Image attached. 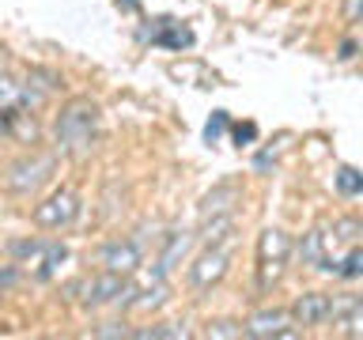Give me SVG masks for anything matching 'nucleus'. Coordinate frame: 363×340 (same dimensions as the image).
I'll return each mask as SVG.
<instances>
[{
    "label": "nucleus",
    "instance_id": "nucleus-7",
    "mask_svg": "<svg viewBox=\"0 0 363 340\" xmlns=\"http://www.w3.org/2000/svg\"><path fill=\"white\" fill-rule=\"evenodd\" d=\"M227 268H231V238L204 242V249L193 257V265H189V283L197 291H212L216 283L227 276Z\"/></svg>",
    "mask_w": 363,
    "mask_h": 340
},
{
    "label": "nucleus",
    "instance_id": "nucleus-13",
    "mask_svg": "<svg viewBox=\"0 0 363 340\" xmlns=\"http://www.w3.org/2000/svg\"><path fill=\"white\" fill-rule=\"evenodd\" d=\"M23 106V84L16 76L0 72V110H19Z\"/></svg>",
    "mask_w": 363,
    "mask_h": 340
},
{
    "label": "nucleus",
    "instance_id": "nucleus-4",
    "mask_svg": "<svg viewBox=\"0 0 363 340\" xmlns=\"http://www.w3.org/2000/svg\"><path fill=\"white\" fill-rule=\"evenodd\" d=\"M68 295L79 306H87V310H99V306H110V302L125 299V295H133V288H129V276L99 268L95 276H79L76 283H68Z\"/></svg>",
    "mask_w": 363,
    "mask_h": 340
},
{
    "label": "nucleus",
    "instance_id": "nucleus-15",
    "mask_svg": "<svg viewBox=\"0 0 363 340\" xmlns=\"http://www.w3.org/2000/svg\"><path fill=\"white\" fill-rule=\"evenodd\" d=\"M19 283V268H16V261H11V265H0V299H4V295L11 291Z\"/></svg>",
    "mask_w": 363,
    "mask_h": 340
},
{
    "label": "nucleus",
    "instance_id": "nucleus-8",
    "mask_svg": "<svg viewBox=\"0 0 363 340\" xmlns=\"http://www.w3.org/2000/svg\"><path fill=\"white\" fill-rule=\"evenodd\" d=\"M291 314L284 310V306H265V310H257V314H250L246 322H242V336H254V340H284V336H291L295 329H291Z\"/></svg>",
    "mask_w": 363,
    "mask_h": 340
},
{
    "label": "nucleus",
    "instance_id": "nucleus-10",
    "mask_svg": "<svg viewBox=\"0 0 363 340\" xmlns=\"http://www.w3.org/2000/svg\"><path fill=\"white\" fill-rule=\"evenodd\" d=\"M333 302H337V295H325V291H306L299 295L291 306H288V314H291V322L295 325H303V329H311V325H325L329 317H333Z\"/></svg>",
    "mask_w": 363,
    "mask_h": 340
},
{
    "label": "nucleus",
    "instance_id": "nucleus-20",
    "mask_svg": "<svg viewBox=\"0 0 363 340\" xmlns=\"http://www.w3.org/2000/svg\"><path fill=\"white\" fill-rule=\"evenodd\" d=\"M352 57H356V42H345L340 45V61H352Z\"/></svg>",
    "mask_w": 363,
    "mask_h": 340
},
{
    "label": "nucleus",
    "instance_id": "nucleus-11",
    "mask_svg": "<svg viewBox=\"0 0 363 340\" xmlns=\"http://www.w3.org/2000/svg\"><path fill=\"white\" fill-rule=\"evenodd\" d=\"M329 322L337 325L340 336H363V302L356 295H337L333 302V317Z\"/></svg>",
    "mask_w": 363,
    "mask_h": 340
},
{
    "label": "nucleus",
    "instance_id": "nucleus-19",
    "mask_svg": "<svg viewBox=\"0 0 363 340\" xmlns=\"http://www.w3.org/2000/svg\"><path fill=\"white\" fill-rule=\"evenodd\" d=\"M254 136H257V125H238V129H235V140H254Z\"/></svg>",
    "mask_w": 363,
    "mask_h": 340
},
{
    "label": "nucleus",
    "instance_id": "nucleus-2",
    "mask_svg": "<svg viewBox=\"0 0 363 340\" xmlns=\"http://www.w3.org/2000/svg\"><path fill=\"white\" fill-rule=\"evenodd\" d=\"M291 261V234L280 227H265L257 234V291H272L284 280Z\"/></svg>",
    "mask_w": 363,
    "mask_h": 340
},
{
    "label": "nucleus",
    "instance_id": "nucleus-9",
    "mask_svg": "<svg viewBox=\"0 0 363 340\" xmlns=\"http://www.w3.org/2000/svg\"><path fill=\"white\" fill-rule=\"evenodd\" d=\"M99 265L106 272L133 276V272L144 265V242H140V238H118V242H106V246H102V254H99Z\"/></svg>",
    "mask_w": 363,
    "mask_h": 340
},
{
    "label": "nucleus",
    "instance_id": "nucleus-18",
    "mask_svg": "<svg viewBox=\"0 0 363 340\" xmlns=\"http://www.w3.org/2000/svg\"><path fill=\"white\" fill-rule=\"evenodd\" d=\"M359 8L363 0H345V23H359Z\"/></svg>",
    "mask_w": 363,
    "mask_h": 340
},
{
    "label": "nucleus",
    "instance_id": "nucleus-5",
    "mask_svg": "<svg viewBox=\"0 0 363 340\" xmlns=\"http://www.w3.org/2000/svg\"><path fill=\"white\" fill-rule=\"evenodd\" d=\"M53 170H57V152H30L8 166L4 186L16 197H30V193H38L53 178Z\"/></svg>",
    "mask_w": 363,
    "mask_h": 340
},
{
    "label": "nucleus",
    "instance_id": "nucleus-6",
    "mask_svg": "<svg viewBox=\"0 0 363 340\" xmlns=\"http://www.w3.org/2000/svg\"><path fill=\"white\" fill-rule=\"evenodd\" d=\"M30 220L38 231H65V227H72L79 220V193L76 189H53L45 200L34 204V212H30Z\"/></svg>",
    "mask_w": 363,
    "mask_h": 340
},
{
    "label": "nucleus",
    "instance_id": "nucleus-21",
    "mask_svg": "<svg viewBox=\"0 0 363 340\" xmlns=\"http://www.w3.org/2000/svg\"><path fill=\"white\" fill-rule=\"evenodd\" d=\"M0 140H8V110H0Z\"/></svg>",
    "mask_w": 363,
    "mask_h": 340
},
{
    "label": "nucleus",
    "instance_id": "nucleus-1",
    "mask_svg": "<svg viewBox=\"0 0 363 340\" xmlns=\"http://www.w3.org/2000/svg\"><path fill=\"white\" fill-rule=\"evenodd\" d=\"M99 125H102V110L95 98L76 95L68 98L61 113L53 121V140H57V155L65 159H84L91 155V147L99 140Z\"/></svg>",
    "mask_w": 363,
    "mask_h": 340
},
{
    "label": "nucleus",
    "instance_id": "nucleus-12",
    "mask_svg": "<svg viewBox=\"0 0 363 340\" xmlns=\"http://www.w3.org/2000/svg\"><path fill=\"white\" fill-rule=\"evenodd\" d=\"M238 200V186H216L201 204V220H212V215H227Z\"/></svg>",
    "mask_w": 363,
    "mask_h": 340
},
{
    "label": "nucleus",
    "instance_id": "nucleus-3",
    "mask_svg": "<svg viewBox=\"0 0 363 340\" xmlns=\"http://www.w3.org/2000/svg\"><path fill=\"white\" fill-rule=\"evenodd\" d=\"M11 257L30 272V280H53L68 261V246L53 238H23V242H11Z\"/></svg>",
    "mask_w": 363,
    "mask_h": 340
},
{
    "label": "nucleus",
    "instance_id": "nucleus-17",
    "mask_svg": "<svg viewBox=\"0 0 363 340\" xmlns=\"http://www.w3.org/2000/svg\"><path fill=\"white\" fill-rule=\"evenodd\" d=\"M208 336H242V325H235V322H216V325H208Z\"/></svg>",
    "mask_w": 363,
    "mask_h": 340
},
{
    "label": "nucleus",
    "instance_id": "nucleus-14",
    "mask_svg": "<svg viewBox=\"0 0 363 340\" xmlns=\"http://www.w3.org/2000/svg\"><path fill=\"white\" fill-rule=\"evenodd\" d=\"M337 189H340V197H359V193H363L359 170L356 166H340L337 170Z\"/></svg>",
    "mask_w": 363,
    "mask_h": 340
},
{
    "label": "nucleus",
    "instance_id": "nucleus-16",
    "mask_svg": "<svg viewBox=\"0 0 363 340\" xmlns=\"http://www.w3.org/2000/svg\"><path fill=\"white\" fill-rule=\"evenodd\" d=\"M223 129H227V113H223V110H216V113H212V121L204 125V136H208V140H220Z\"/></svg>",
    "mask_w": 363,
    "mask_h": 340
}]
</instances>
